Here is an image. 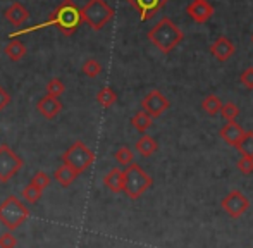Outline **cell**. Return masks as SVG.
Instances as JSON below:
<instances>
[{
  "label": "cell",
  "instance_id": "1",
  "mask_svg": "<svg viewBox=\"0 0 253 248\" xmlns=\"http://www.w3.org/2000/svg\"><path fill=\"white\" fill-rule=\"evenodd\" d=\"M81 9L78 7V3L74 0H62L59 5L53 9V12L50 14L45 23H40V24H35L31 28H24V30H17L14 33L9 35L10 40L14 38L21 37V35H28V33H33V31H38V30H45V28H50V26H55L64 37H71L78 31V28L81 26Z\"/></svg>",
  "mask_w": 253,
  "mask_h": 248
},
{
  "label": "cell",
  "instance_id": "2",
  "mask_svg": "<svg viewBox=\"0 0 253 248\" xmlns=\"http://www.w3.org/2000/svg\"><path fill=\"white\" fill-rule=\"evenodd\" d=\"M148 40L159 48L162 54H170L177 45L183 41L184 35L177 24H174L172 19L162 17L155 26L148 31Z\"/></svg>",
  "mask_w": 253,
  "mask_h": 248
},
{
  "label": "cell",
  "instance_id": "3",
  "mask_svg": "<svg viewBox=\"0 0 253 248\" xmlns=\"http://www.w3.org/2000/svg\"><path fill=\"white\" fill-rule=\"evenodd\" d=\"M152 185V176L147 174L134 162L123 171V193H126V197L129 200H138L140 197H143V193L147 190H150Z\"/></svg>",
  "mask_w": 253,
  "mask_h": 248
},
{
  "label": "cell",
  "instance_id": "4",
  "mask_svg": "<svg viewBox=\"0 0 253 248\" xmlns=\"http://www.w3.org/2000/svg\"><path fill=\"white\" fill-rule=\"evenodd\" d=\"M30 217V208L17 198L16 195H10L0 204V224L5 226L9 231L21 228Z\"/></svg>",
  "mask_w": 253,
  "mask_h": 248
},
{
  "label": "cell",
  "instance_id": "5",
  "mask_svg": "<svg viewBox=\"0 0 253 248\" xmlns=\"http://www.w3.org/2000/svg\"><path fill=\"white\" fill-rule=\"evenodd\" d=\"M95 162V154L91 152L90 147L83 143V141H74L69 148L62 154V164L71 167L78 176L83 174L88 167H91Z\"/></svg>",
  "mask_w": 253,
  "mask_h": 248
},
{
  "label": "cell",
  "instance_id": "6",
  "mask_svg": "<svg viewBox=\"0 0 253 248\" xmlns=\"http://www.w3.org/2000/svg\"><path fill=\"white\" fill-rule=\"evenodd\" d=\"M116 10L105 0H88L86 5L81 9V21L88 24L91 30L100 31L107 23H110Z\"/></svg>",
  "mask_w": 253,
  "mask_h": 248
},
{
  "label": "cell",
  "instance_id": "7",
  "mask_svg": "<svg viewBox=\"0 0 253 248\" xmlns=\"http://www.w3.org/2000/svg\"><path fill=\"white\" fill-rule=\"evenodd\" d=\"M24 162L9 145H0V183H7L23 169Z\"/></svg>",
  "mask_w": 253,
  "mask_h": 248
},
{
  "label": "cell",
  "instance_id": "8",
  "mask_svg": "<svg viewBox=\"0 0 253 248\" xmlns=\"http://www.w3.org/2000/svg\"><path fill=\"white\" fill-rule=\"evenodd\" d=\"M220 207L226 212L229 217L240 219L243 217V214H247L250 208V200L245 193H241L240 190H231L226 197L220 200Z\"/></svg>",
  "mask_w": 253,
  "mask_h": 248
},
{
  "label": "cell",
  "instance_id": "9",
  "mask_svg": "<svg viewBox=\"0 0 253 248\" xmlns=\"http://www.w3.org/2000/svg\"><path fill=\"white\" fill-rule=\"evenodd\" d=\"M170 107V102L160 90H152L141 100V111L147 112L152 119H157Z\"/></svg>",
  "mask_w": 253,
  "mask_h": 248
},
{
  "label": "cell",
  "instance_id": "10",
  "mask_svg": "<svg viewBox=\"0 0 253 248\" xmlns=\"http://www.w3.org/2000/svg\"><path fill=\"white\" fill-rule=\"evenodd\" d=\"M234 54H236V47H234L233 40L224 37V35L222 37H217L212 41V45H210V55L219 62L229 61Z\"/></svg>",
  "mask_w": 253,
  "mask_h": 248
},
{
  "label": "cell",
  "instance_id": "11",
  "mask_svg": "<svg viewBox=\"0 0 253 248\" xmlns=\"http://www.w3.org/2000/svg\"><path fill=\"white\" fill-rule=\"evenodd\" d=\"M167 2L169 0H127V3L140 14L141 21L152 19L160 9L167 5Z\"/></svg>",
  "mask_w": 253,
  "mask_h": 248
},
{
  "label": "cell",
  "instance_id": "12",
  "mask_svg": "<svg viewBox=\"0 0 253 248\" xmlns=\"http://www.w3.org/2000/svg\"><path fill=\"white\" fill-rule=\"evenodd\" d=\"M186 14L198 24H203L213 16V5L209 0H193L186 7Z\"/></svg>",
  "mask_w": 253,
  "mask_h": 248
},
{
  "label": "cell",
  "instance_id": "13",
  "mask_svg": "<svg viewBox=\"0 0 253 248\" xmlns=\"http://www.w3.org/2000/svg\"><path fill=\"white\" fill-rule=\"evenodd\" d=\"M64 109V105L60 104L59 98L50 97V95H43L40 100L37 102V111L40 112V116H43L45 119L52 121L60 114V111Z\"/></svg>",
  "mask_w": 253,
  "mask_h": 248
},
{
  "label": "cell",
  "instance_id": "14",
  "mask_svg": "<svg viewBox=\"0 0 253 248\" xmlns=\"http://www.w3.org/2000/svg\"><path fill=\"white\" fill-rule=\"evenodd\" d=\"M3 16H5V19L9 21L12 26L19 28V26H23V24L28 21V17H30V10H28L21 2H12L5 9Z\"/></svg>",
  "mask_w": 253,
  "mask_h": 248
},
{
  "label": "cell",
  "instance_id": "15",
  "mask_svg": "<svg viewBox=\"0 0 253 248\" xmlns=\"http://www.w3.org/2000/svg\"><path fill=\"white\" fill-rule=\"evenodd\" d=\"M243 133H245V129L240 126V124H238L236 121H231V123H226L222 127H220L219 136L222 138L227 145H231V147H236V143L241 140Z\"/></svg>",
  "mask_w": 253,
  "mask_h": 248
},
{
  "label": "cell",
  "instance_id": "16",
  "mask_svg": "<svg viewBox=\"0 0 253 248\" xmlns=\"http://www.w3.org/2000/svg\"><path fill=\"white\" fill-rule=\"evenodd\" d=\"M103 186L110 190L112 193H121L123 191V171L119 167H114L103 176Z\"/></svg>",
  "mask_w": 253,
  "mask_h": 248
},
{
  "label": "cell",
  "instance_id": "17",
  "mask_svg": "<svg viewBox=\"0 0 253 248\" xmlns=\"http://www.w3.org/2000/svg\"><path fill=\"white\" fill-rule=\"evenodd\" d=\"M157 148H159V143H157L155 138L150 136V134H143V136L136 141V145H134V150H136L141 157H152L157 152Z\"/></svg>",
  "mask_w": 253,
  "mask_h": 248
},
{
  "label": "cell",
  "instance_id": "18",
  "mask_svg": "<svg viewBox=\"0 0 253 248\" xmlns=\"http://www.w3.org/2000/svg\"><path fill=\"white\" fill-rule=\"evenodd\" d=\"M76 178H78V172H74L73 169L67 167V165H64V164L60 165L59 169H55V172H53V179H55L62 188H69L74 181H76Z\"/></svg>",
  "mask_w": 253,
  "mask_h": 248
},
{
  "label": "cell",
  "instance_id": "19",
  "mask_svg": "<svg viewBox=\"0 0 253 248\" xmlns=\"http://www.w3.org/2000/svg\"><path fill=\"white\" fill-rule=\"evenodd\" d=\"M26 45L23 43V41H19V40H12V41H9V43L5 45V48H3V54L9 57V61H12V62H19L21 59L26 55Z\"/></svg>",
  "mask_w": 253,
  "mask_h": 248
},
{
  "label": "cell",
  "instance_id": "20",
  "mask_svg": "<svg viewBox=\"0 0 253 248\" xmlns=\"http://www.w3.org/2000/svg\"><path fill=\"white\" fill-rule=\"evenodd\" d=\"M131 124H133V127L138 131V133L147 134V131L150 129V126L153 124V119L147 114V112L138 111L136 114L131 118Z\"/></svg>",
  "mask_w": 253,
  "mask_h": 248
},
{
  "label": "cell",
  "instance_id": "21",
  "mask_svg": "<svg viewBox=\"0 0 253 248\" xmlns=\"http://www.w3.org/2000/svg\"><path fill=\"white\" fill-rule=\"evenodd\" d=\"M236 148L241 157H252L253 159V131H245L241 140L236 143Z\"/></svg>",
  "mask_w": 253,
  "mask_h": 248
},
{
  "label": "cell",
  "instance_id": "22",
  "mask_svg": "<svg viewBox=\"0 0 253 248\" xmlns=\"http://www.w3.org/2000/svg\"><path fill=\"white\" fill-rule=\"evenodd\" d=\"M97 102L103 109H110L117 102V93L110 86H103L97 93Z\"/></svg>",
  "mask_w": 253,
  "mask_h": 248
},
{
  "label": "cell",
  "instance_id": "23",
  "mask_svg": "<svg viewBox=\"0 0 253 248\" xmlns=\"http://www.w3.org/2000/svg\"><path fill=\"white\" fill-rule=\"evenodd\" d=\"M220 107H222V100L217 95H207L202 102V109L209 116H217L220 112Z\"/></svg>",
  "mask_w": 253,
  "mask_h": 248
},
{
  "label": "cell",
  "instance_id": "24",
  "mask_svg": "<svg viewBox=\"0 0 253 248\" xmlns=\"http://www.w3.org/2000/svg\"><path fill=\"white\" fill-rule=\"evenodd\" d=\"M102 64L97 61V59H86V61L83 62V66H81V73L84 74V76H88V78H97V76H100V73H102Z\"/></svg>",
  "mask_w": 253,
  "mask_h": 248
},
{
  "label": "cell",
  "instance_id": "25",
  "mask_svg": "<svg viewBox=\"0 0 253 248\" xmlns=\"http://www.w3.org/2000/svg\"><path fill=\"white\" fill-rule=\"evenodd\" d=\"M114 159L117 161V164L121 165H129L134 162V152L131 150L129 147H119L116 150V154H114Z\"/></svg>",
  "mask_w": 253,
  "mask_h": 248
},
{
  "label": "cell",
  "instance_id": "26",
  "mask_svg": "<svg viewBox=\"0 0 253 248\" xmlns=\"http://www.w3.org/2000/svg\"><path fill=\"white\" fill-rule=\"evenodd\" d=\"M219 114L222 116L226 123L236 121V118L240 116V107H238L234 102H226V104H222V107H220Z\"/></svg>",
  "mask_w": 253,
  "mask_h": 248
},
{
  "label": "cell",
  "instance_id": "27",
  "mask_svg": "<svg viewBox=\"0 0 253 248\" xmlns=\"http://www.w3.org/2000/svg\"><path fill=\"white\" fill-rule=\"evenodd\" d=\"M42 193H43V191H42L40 188H37L35 185H31L30 183V185L24 186V190L21 191V197H23L28 204H37V202L40 200Z\"/></svg>",
  "mask_w": 253,
  "mask_h": 248
},
{
  "label": "cell",
  "instance_id": "28",
  "mask_svg": "<svg viewBox=\"0 0 253 248\" xmlns=\"http://www.w3.org/2000/svg\"><path fill=\"white\" fill-rule=\"evenodd\" d=\"M64 91H66V84H64L59 78H53V80H50L47 83V95H50V97L59 98Z\"/></svg>",
  "mask_w": 253,
  "mask_h": 248
},
{
  "label": "cell",
  "instance_id": "29",
  "mask_svg": "<svg viewBox=\"0 0 253 248\" xmlns=\"http://www.w3.org/2000/svg\"><path fill=\"white\" fill-rule=\"evenodd\" d=\"M31 185H35L37 188H40L42 191L45 190V188H48L50 186V183H52V178L47 174V172H43V171H38L37 174L31 178Z\"/></svg>",
  "mask_w": 253,
  "mask_h": 248
},
{
  "label": "cell",
  "instance_id": "30",
  "mask_svg": "<svg viewBox=\"0 0 253 248\" xmlns=\"http://www.w3.org/2000/svg\"><path fill=\"white\" fill-rule=\"evenodd\" d=\"M238 165V171L241 174L248 176V174H253V159L252 157H240V161L236 162Z\"/></svg>",
  "mask_w": 253,
  "mask_h": 248
},
{
  "label": "cell",
  "instance_id": "31",
  "mask_svg": "<svg viewBox=\"0 0 253 248\" xmlns=\"http://www.w3.org/2000/svg\"><path fill=\"white\" fill-rule=\"evenodd\" d=\"M17 247V238L10 231L0 235V248H16Z\"/></svg>",
  "mask_w": 253,
  "mask_h": 248
},
{
  "label": "cell",
  "instance_id": "32",
  "mask_svg": "<svg viewBox=\"0 0 253 248\" xmlns=\"http://www.w3.org/2000/svg\"><path fill=\"white\" fill-rule=\"evenodd\" d=\"M240 83L243 84L247 90H253V67H247V69L240 74Z\"/></svg>",
  "mask_w": 253,
  "mask_h": 248
},
{
  "label": "cell",
  "instance_id": "33",
  "mask_svg": "<svg viewBox=\"0 0 253 248\" xmlns=\"http://www.w3.org/2000/svg\"><path fill=\"white\" fill-rule=\"evenodd\" d=\"M9 104H10V93L5 90V88L0 86V112H2Z\"/></svg>",
  "mask_w": 253,
  "mask_h": 248
},
{
  "label": "cell",
  "instance_id": "34",
  "mask_svg": "<svg viewBox=\"0 0 253 248\" xmlns=\"http://www.w3.org/2000/svg\"><path fill=\"white\" fill-rule=\"evenodd\" d=\"M252 41H253V37H252Z\"/></svg>",
  "mask_w": 253,
  "mask_h": 248
}]
</instances>
